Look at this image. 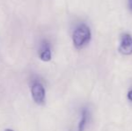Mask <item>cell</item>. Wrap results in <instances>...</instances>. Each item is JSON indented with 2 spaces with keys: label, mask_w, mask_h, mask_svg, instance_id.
<instances>
[{
  "label": "cell",
  "mask_w": 132,
  "mask_h": 131,
  "mask_svg": "<svg viewBox=\"0 0 132 131\" xmlns=\"http://www.w3.org/2000/svg\"><path fill=\"white\" fill-rule=\"evenodd\" d=\"M91 39V31L85 24H81L73 33V43L77 49H81L85 46Z\"/></svg>",
  "instance_id": "1"
},
{
  "label": "cell",
  "mask_w": 132,
  "mask_h": 131,
  "mask_svg": "<svg viewBox=\"0 0 132 131\" xmlns=\"http://www.w3.org/2000/svg\"><path fill=\"white\" fill-rule=\"evenodd\" d=\"M31 98L35 103L39 105H42L45 103L46 91L42 83L38 82V81L33 82L31 86Z\"/></svg>",
  "instance_id": "2"
},
{
  "label": "cell",
  "mask_w": 132,
  "mask_h": 131,
  "mask_svg": "<svg viewBox=\"0 0 132 131\" xmlns=\"http://www.w3.org/2000/svg\"><path fill=\"white\" fill-rule=\"evenodd\" d=\"M119 51L123 55L132 54V37L128 33H125L121 36Z\"/></svg>",
  "instance_id": "3"
},
{
  "label": "cell",
  "mask_w": 132,
  "mask_h": 131,
  "mask_svg": "<svg viewBox=\"0 0 132 131\" xmlns=\"http://www.w3.org/2000/svg\"><path fill=\"white\" fill-rule=\"evenodd\" d=\"M39 58L44 62H48L51 59V49L50 43L46 40L42 41L39 49Z\"/></svg>",
  "instance_id": "4"
},
{
  "label": "cell",
  "mask_w": 132,
  "mask_h": 131,
  "mask_svg": "<svg viewBox=\"0 0 132 131\" xmlns=\"http://www.w3.org/2000/svg\"><path fill=\"white\" fill-rule=\"evenodd\" d=\"M87 118H88V113H87L86 110H83L82 111V116H81V120L79 122L78 125V130L83 131L85 129V127L87 123Z\"/></svg>",
  "instance_id": "5"
},
{
  "label": "cell",
  "mask_w": 132,
  "mask_h": 131,
  "mask_svg": "<svg viewBox=\"0 0 132 131\" xmlns=\"http://www.w3.org/2000/svg\"><path fill=\"white\" fill-rule=\"evenodd\" d=\"M128 98H129V101H132V90H131V91H129V93H128Z\"/></svg>",
  "instance_id": "6"
},
{
  "label": "cell",
  "mask_w": 132,
  "mask_h": 131,
  "mask_svg": "<svg viewBox=\"0 0 132 131\" xmlns=\"http://www.w3.org/2000/svg\"><path fill=\"white\" fill-rule=\"evenodd\" d=\"M129 7L132 9V0H129Z\"/></svg>",
  "instance_id": "7"
},
{
  "label": "cell",
  "mask_w": 132,
  "mask_h": 131,
  "mask_svg": "<svg viewBox=\"0 0 132 131\" xmlns=\"http://www.w3.org/2000/svg\"><path fill=\"white\" fill-rule=\"evenodd\" d=\"M5 131H14L13 129H10V128H6V129H5Z\"/></svg>",
  "instance_id": "8"
}]
</instances>
